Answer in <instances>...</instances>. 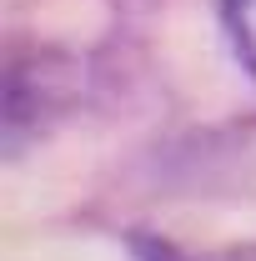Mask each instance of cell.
<instances>
[{
    "mask_svg": "<svg viewBox=\"0 0 256 261\" xmlns=\"http://www.w3.org/2000/svg\"><path fill=\"white\" fill-rule=\"evenodd\" d=\"M221 20H226V35H231L241 65L256 75V0H221Z\"/></svg>",
    "mask_w": 256,
    "mask_h": 261,
    "instance_id": "cell-1",
    "label": "cell"
}]
</instances>
